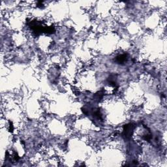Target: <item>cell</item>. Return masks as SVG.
Listing matches in <instances>:
<instances>
[{
  "label": "cell",
  "mask_w": 167,
  "mask_h": 167,
  "mask_svg": "<svg viewBox=\"0 0 167 167\" xmlns=\"http://www.w3.org/2000/svg\"><path fill=\"white\" fill-rule=\"evenodd\" d=\"M134 130V125L132 123H129L125 125L123 127V131L122 135L124 136L126 139L130 138L131 136L133 135Z\"/></svg>",
  "instance_id": "cell-1"
},
{
  "label": "cell",
  "mask_w": 167,
  "mask_h": 167,
  "mask_svg": "<svg viewBox=\"0 0 167 167\" xmlns=\"http://www.w3.org/2000/svg\"><path fill=\"white\" fill-rule=\"evenodd\" d=\"M127 60V54H122L116 58V61L120 64H123Z\"/></svg>",
  "instance_id": "cell-2"
}]
</instances>
